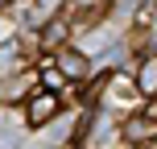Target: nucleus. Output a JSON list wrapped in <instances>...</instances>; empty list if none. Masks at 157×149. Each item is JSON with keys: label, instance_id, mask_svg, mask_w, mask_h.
<instances>
[{"label": "nucleus", "instance_id": "nucleus-1", "mask_svg": "<svg viewBox=\"0 0 157 149\" xmlns=\"http://www.w3.org/2000/svg\"><path fill=\"white\" fill-rule=\"evenodd\" d=\"M58 112H62V95L50 91V87H33V91L21 100V120L29 128H46Z\"/></svg>", "mask_w": 157, "mask_h": 149}, {"label": "nucleus", "instance_id": "nucleus-2", "mask_svg": "<svg viewBox=\"0 0 157 149\" xmlns=\"http://www.w3.org/2000/svg\"><path fill=\"white\" fill-rule=\"evenodd\" d=\"M120 141H124L128 149H145L157 141V120L149 116V112H128L124 120H120Z\"/></svg>", "mask_w": 157, "mask_h": 149}, {"label": "nucleus", "instance_id": "nucleus-3", "mask_svg": "<svg viewBox=\"0 0 157 149\" xmlns=\"http://www.w3.org/2000/svg\"><path fill=\"white\" fill-rule=\"evenodd\" d=\"M54 66L66 75V83H75V87H83V83H91V58L83 54L78 46H58V54H54Z\"/></svg>", "mask_w": 157, "mask_h": 149}, {"label": "nucleus", "instance_id": "nucleus-4", "mask_svg": "<svg viewBox=\"0 0 157 149\" xmlns=\"http://www.w3.org/2000/svg\"><path fill=\"white\" fill-rule=\"evenodd\" d=\"M132 83H136V91H141V100L145 95H157V50H145L141 54V62H136V71H132Z\"/></svg>", "mask_w": 157, "mask_h": 149}, {"label": "nucleus", "instance_id": "nucleus-5", "mask_svg": "<svg viewBox=\"0 0 157 149\" xmlns=\"http://www.w3.org/2000/svg\"><path fill=\"white\" fill-rule=\"evenodd\" d=\"M71 37V21L66 17H46V25H41V46H62V41Z\"/></svg>", "mask_w": 157, "mask_h": 149}, {"label": "nucleus", "instance_id": "nucleus-6", "mask_svg": "<svg viewBox=\"0 0 157 149\" xmlns=\"http://www.w3.org/2000/svg\"><path fill=\"white\" fill-rule=\"evenodd\" d=\"M17 66H21V41L4 37V41H0V75H13Z\"/></svg>", "mask_w": 157, "mask_h": 149}, {"label": "nucleus", "instance_id": "nucleus-7", "mask_svg": "<svg viewBox=\"0 0 157 149\" xmlns=\"http://www.w3.org/2000/svg\"><path fill=\"white\" fill-rule=\"evenodd\" d=\"M37 87H50V91H58V95H62V87H66V75L58 71L54 62H50V66H41V71H37Z\"/></svg>", "mask_w": 157, "mask_h": 149}, {"label": "nucleus", "instance_id": "nucleus-8", "mask_svg": "<svg viewBox=\"0 0 157 149\" xmlns=\"http://www.w3.org/2000/svg\"><path fill=\"white\" fill-rule=\"evenodd\" d=\"M21 141H17V128H13V120H4L0 124V149H17Z\"/></svg>", "mask_w": 157, "mask_h": 149}, {"label": "nucleus", "instance_id": "nucleus-9", "mask_svg": "<svg viewBox=\"0 0 157 149\" xmlns=\"http://www.w3.org/2000/svg\"><path fill=\"white\" fill-rule=\"evenodd\" d=\"M132 4H136L141 17H153V13H157V0H132Z\"/></svg>", "mask_w": 157, "mask_h": 149}, {"label": "nucleus", "instance_id": "nucleus-10", "mask_svg": "<svg viewBox=\"0 0 157 149\" xmlns=\"http://www.w3.org/2000/svg\"><path fill=\"white\" fill-rule=\"evenodd\" d=\"M4 4H8V8H17V4H25V0H4Z\"/></svg>", "mask_w": 157, "mask_h": 149}, {"label": "nucleus", "instance_id": "nucleus-11", "mask_svg": "<svg viewBox=\"0 0 157 149\" xmlns=\"http://www.w3.org/2000/svg\"><path fill=\"white\" fill-rule=\"evenodd\" d=\"M95 4H108V0H95Z\"/></svg>", "mask_w": 157, "mask_h": 149}]
</instances>
